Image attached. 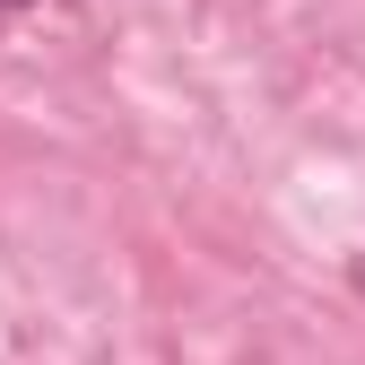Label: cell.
I'll list each match as a JSON object with an SVG mask.
<instances>
[{"label": "cell", "instance_id": "obj_1", "mask_svg": "<svg viewBox=\"0 0 365 365\" xmlns=\"http://www.w3.org/2000/svg\"><path fill=\"white\" fill-rule=\"evenodd\" d=\"M0 9H18V0H0Z\"/></svg>", "mask_w": 365, "mask_h": 365}]
</instances>
